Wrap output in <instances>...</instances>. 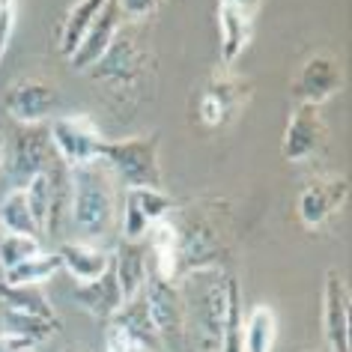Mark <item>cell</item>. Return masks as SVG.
<instances>
[{
	"label": "cell",
	"mask_w": 352,
	"mask_h": 352,
	"mask_svg": "<svg viewBox=\"0 0 352 352\" xmlns=\"http://www.w3.org/2000/svg\"><path fill=\"white\" fill-rule=\"evenodd\" d=\"M104 3H108V0H78L72 10L66 12L63 28H60V36H57V51L66 60L78 51V45H81V39H84V33L90 30V24L96 21V15L104 10Z\"/></svg>",
	"instance_id": "cell-22"
},
{
	"label": "cell",
	"mask_w": 352,
	"mask_h": 352,
	"mask_svg": "<svg viewBox=\"0 0 352 352\" xmlns=\"http://www.w3.org/2000/svg\"><path fill=\"white\" fill-rule=\"evenodd\" d=\"M138 352H149V349H138Z\"/></svg>",
	"instance_id": "cell-37"
},
{
	"label": "cell",
	"mask_w": 352,
	"mask_h": 352,
	"mask_svg": "<svg viewBox=\"0 0 352 352\" xmlns=\"http://www.w3.org/2000/svg\"><path fill=\"white\" fill-rule=\"evenodd\" d=\"M60 329V320H45V316H33V314H19V311H3V331L15 334V338H28L30 343L48 340L51 334Z\"/></svg>",
	"instance_id": "cell-29"
},
{
	"label": "cell",
	"mask_w": 352,
	"mask_h": 352,
	"mask_svg": "<svg viewBox=\"0 0 352 352\" xmlns=\"http://www.w3.org/2000/svg\"><path fill=\"white\" fill-rule=\"evenodd\" d=\"M349 197V179L343 173L316 176L298 195V221L307 230H320L334 212H340Z\"/></svg>",
	"instance_id": "cell-10"
},
{
	"label": "cell",
	"mask_w": 352,
	"mask_h": 352,
	"mask_svg": "<svg viewBox=\"0 0 352 352\" xmlns=\"http://www.w3.org/2000/svg\"><path fill=\"white\" fill-rule=\"evenodd\" d=\"M224 302H227V278L224 280H212V284L204 289V296H200L195 340L200 343V349L204 352H218V346H221Z\"/></svg>",
	"instance_id": "cell-18"
},
{
	"label": "cell",
	"mask_w": 352,
	"mask_h": 352,
	"mask_svg": "<svg viewBox=\"0 0 352 352\" xmlns=\"http://www.w3.org/2000/svg\"><path fill=\"white\" fill-rule=\"evenodd\" d=\"M24 352H36V349H24Z\"/></svg>",
	"instance_id": "cell-36"
},
{
	"label": "cell",
	"mask_w": 352,
	"mask_h": 352,
	"mask_svg": "<svg viewBox=\"0 0 352 352\" xmlns=\"http://www.w3.org/2000/svg\"><path fill=\"white\" fill-rule=\"evenodd\" d=\"M39 239L36 236H19V233H3L0 236V269H12L24 263L33 254H39Z\"/></svg>",
	"instance_id": "cell-30"
},
{
	"label": "cell",
	"mask_w": 352,
	"mask_h": 352,
	"mask_svg": "<svg viewBox=\"0 0 352 352\" xmlns=\"http://www.w3.org/2000/svg\"><path fill=\"white\" fill-rule=\"evenodd\" d=\"M278 338V314L269 305H254L242 325V349L245 352H272Z\"/></svg>",
	"instance_id": "cell-23"
},
{
	"label": "cell",
	"mask_w": 352,
	"mask_h": 352,
	"mask_svg": "<svg viewBox=\"0 0 352 352\" xmlns=\"http://www.w3.org/2000/svg\"><path fill=\"white\" fill-rule=\"evenodd\" d=\"M24 349H36V343H30L28 338H15V334H0V352H24Z\"/></svg>",
	"instance_id": "cell-33"
},
{
	"label": "cell",
	"mask_w": 352,
	"mask_h": 352,
	"mask_svg": "<svg viewBox=\"0 0 352 352\" xmlns=\"http://www.w3.org/2000/svg\"><path fill=\"white\" fill-rule=\"evenodd\" d=\"M63 162H57L48 173L36 176L24 186V197H28V206H30V215L36 221V230L39 233H48V218H51V206H54V173Z\"/></svg>",
	"instance_id": "cell-27"
},
{
	"label": "cell",
	"mask_w": 352,
	"mask_h": 352,
	"mask_svg": "<svg viewBox=\"0 0 352 352\" xmlns=\"http://www.w3.org/2000/svg\"><path fill=\"white\" fill-rule=\"evenodd\" d=\"M158 135H135L122 140H104L102 162L113 179L126 188H164V173L158 162Z\"/></svg>",
	"instance_id": "cell-3"
},
{
	"label": "cell",
	"mask_w": 352,
	"mask_h": 352,
	"mask_svg": "<svg viewBox=\"0 0 352 352\" xmlns=\"http://www.w3.org/2000/svg\"><path fill=\"white\" fill-rule=\"evenodd\" d=\"M3 138H0V179H3Z\"/></svg>",
	"instance_id": "cell-35"
},
{
	"label": "cell",
	"mask_w": 352,
	"mask_h": 352,
	"mask_svg": "<svg viewBox=\"0 0 352 352\" xmlns=\"http://www.w3.org/2000/svg\"><path fill=\"white\" fill-rule=\"evenodd\" d=\"M104 325L117 329L135 349L158 352V346H162V338L155 334L153 322H149L146 307H144V296H140V293H138L135 298H129V302H122V307H120V311L113 314Z\"/></svg>",
	"instance_id": "cell-19"
},
{
	"label": "cell",
	"mask_w": 352,
	"mask_h": 352,
	"mask_svg": "<svg viewBox=\"0 0 352 352\" xmlns=\"http://www.w3.org/2000/svg\"><path fill=\"white\" fill-rule=\"evenodd\" d=\"M0 230L3 233H19V236H39L36 221L30 215L24 188H10L0 197Z\"/></svg>",
	"instance_id": "cell-25"
},
{
	"label": "cell",
	"mask_w": 352,
	"mask_h": 352,
	"mask_svg": "<svg viewBox=\"0 0 352 352\" xmlns=\"http://www.w3.org/2000/svg\"><path fill=\"white\" fill-rule=\"evenodd\" d=\"M242 293H239V280L227 278V302H224V322H221V346L218 352H245L242 349Z\"/></svg>",
	"instance_id": "cell-26"
},
{
	"label": "cell",
	"mask_w": 352,
	"mask_h": 352,
	"mask_svg": "<svg viewBox=\"0 0 352 352\" xmlns=\"http://www.w3.org/2000/svg\"><path fill=\"white\" fill-rule=\"evenodd\" d=\"M120 30H122L120 6H117V0H108V3H104V10L96 15V21L90 24V30L84 33L78 51L69 57V66H72L75 72H90V69L99 63V57L111 48V42L117 39Z\"/></svg>",
	"instance_id": "cell-15"
},
{
	"label": "cell",
	"mask_w": 352,
	"mask_h": 352,
	"mask_svg": "<svg viewBox=\"0 0 352 352\" xmlns=\"http://www.w3.org/2000/svg\"><path fill=\"white\" fill-rule=\"evenodd\" d=\"M111 269L117 275V284L122 289V298H135L144 289L149 272V248L146 239H122L117 248L111 251Z\"/></svg>",
	"instance_id": "cell-16"
},
{
	"label": "cell",
	"mask_w": 352,
	"mask_h": 352,
	"mask_svg": "<svg viewBox=\"0 0 352 352\" xmlns=\"http://www.w3.org/2000/svg\"><path fill=\"white\" fill-rule=\"evenodd\" d=\"M12 28H15V0H0V60L10 48Z\"/></svg>",
	"instance_id": "cell-32"
},
{
	"label": "cell",
	"mask_w": 352,
	"mask_h": 352,
	"mask_svg": "<svg viewBox=\"0 0 352 352\" xmlns=\"http://www.w3.org/2000/svg\"><path fill=\"white\" fill-rule=\"evenodd\" d=\"M60 162L51 144L48 126H19L10 138V146H3V179L10 188H24L30 179L48 173Z\"/></svg>",
	"instance_id": "cell-4"
},
{
	"label": "cell",
	"mask_w": 352,
	"mask_h": 352,
	"mask_svg": "<svg viewBox=\"0 0 352 352\" xmlns=\"http://www.w3.org/2000/svg\"><path fill=\"white\" fill-rule=\"evenodd\" d=\"M343 90V63L340 57H334L331 51H316L314 57H307L298 75L289 84L296 104H316L334 99Z\"/></svg>",
	"instance_id": "cell-8"
},
{
	"label": "cell",
	"mask_w": 352,
	"mask_h": 352,
	"mask_svg": "<svg viewBox=\"0 0 352 352\" xmlns=\"http://www.w3.org/2000/svg\"><path fill=\"white\" fill-rule=\"evenodd\" d=\"M144 307H146V316L153 322L155 334L162 340H173V338H182L186 331V322H188V305H186V296L182 289L176 287V280H167V278H158L149 272L144 289Z\"/></svg>",
	"instance_id": "cell-7"
},
{
	"label": "cell",
	"mask_w": 352,
	"mask_h": 352,
	"mask_svg": "<svg viewBox=\"0 0 352 352\" xmlns=\"http://www.w3.org/2000/svg\"><path fill=\"white\" fill-rule=\"evenodd\" d=\"M251 99V81L233 75L230 69L209 75V81L200 87L197 96V122L206 129H221L236 120V113Z\"/></svg>",
	"instance_id": "cell-6"
},
{
	"label": "cell",
	"mask_w": 352,
	"mask_h": 352,
	"mask_svg": "<svg viewBox=\"0 0 352 352\" xmlns=\"http://www.w3.org/2000/svg\"><path fill=\"white\" fill-rule=\"evenodd\" d=\"M322 338L329 352H352L349 343V287L338 269L325 272L322 284Z\"/></svg>",
	"instance_id": "cell-12"
},
{
	"label": "cell",
	"mask_w": 352,
	"mask_h": 352,
	"mask_svg": "<svg viewBox=\"0 0 352 352\" xmlns=\"http://www.w3.org/2000/svg\"><path fill=\"white\" fill-rule=\"evenodd\" d=\"M218 33H221V63L230 69L245 54V48L251 45L254 15L218 0Z\"/></svg>",
	"instance_id": "cell-21"
},
{
	"label": "cell",
	"mask_w": 352,
	"mask_h": 352,
	"mask_svg": "<svg viewBox=\"0 0 352 352\" xmlns=\"http://www.w3.org/2000/svg\"><path fill=\"white\" fill-rule=\"evenodd\" d=\"M221 3H230V6H236V10H242L248 15H257L260 6H263V0H221Z\"/></svg>",
	"instance_id": "cell-34"
},
{
	"label": "cell",
	"mask_w": 352,
	"mask_h": 352,
	"mask_svg": "<svg viewBox=\"0 0 352 352\" xmlns=\"http://www.w3.org/2000/svg\"><path fill=\"white\" fill-rule=\"evenodd\" d=\"M146 69V54L138 48V42L117 33V39L111 42V48L99 57V63L90 69L96 81H113V84H135Z\"/></svg>",
	"instance_id": "cell-14"
},
{
	"label": "cell",
	"mask_w": 352,
	"mask_h": 352,
	"mask_svg": "<svg viewBox=\"0 0 352 352\" xmlns=\"http://www.w3.org/2000/svg\"><path fill=\"white\" fill-rule=\"evenodd\" d=\"M0 302L6 305V311L45 316V320H60L48 302V296L42 293V287H36V284H6V280L0 278Z\"/></svg>",
	"instance_id": "cell-24"
},
{
	"label": "cell",
	"mask_w": 352,
	"mask_h": 352,
	"mask_svg": "<svg viewBox=\"0 0 352 352\" xmlns=\"http://www.w3.org/2000/svg\"><path fill=\"white\" fill-rule=\"evenodd\" d=\"M57 102H60L57 84H51L48 78H21L6 93V111L19 126H42V122H48Z\"/></svg>",
	"instance_id": "cell-11"
},
{
	"label": "cell",
	"mask_w": 352,
	"mask_h": 352,
	"mask_svg": "<svg viewBox=\"0 0 352 352\" xmlns=\"http://www.w3.org/2000/svg\"><path fill=\"white\" fill-rule=\"evenodd\" d=\"M69 221L81 242L104 239L117 221V179L102 158L69 170Z\"/></svg>",
	"instance_id": "cell-1"
},
{
	"label": "cell",
	"mask_w": 352,
	"mask_h": 352,
	"mask_svg": "<svg viewBox=\"0 0 352 352\" xmlns=\"http://www.w3.org/2000/svg\"><path fill=\"white\" fill-rule=\"evenodd\" d=\"M57 257H60V269H66L78 284L96 280L111 269V251H104L93 242H63L57 248Z\"/></svg>",
	"instance_id": "cell-20"
},
{
	"label": "cell",
	"mask_w": 352,
	"mask_h": 352,
	"mask_svg": "<svg viewBox=\"0 0 352 352\" xmlns=\"http://www.w3.org/2000/svg\"><path fill=\"white\" fill-rule=\"evenodd\" d=\"M57 272H60V257L57 254L39 251V254H33V257H28L24 263H19V266L6 269L3 280L6 284H36V287H42L48 278H54Z\"/></svg>",
	"instance_id": "cell-28"
},
{
	"label": "cell",
	"mask_w": 352,
	"mask_h": 352,
	"mask_svg": "<svg viewBox=\"0 0 352 352\" xmlns=\"http://www.w3.org/2000/svg\"><path fill=\"white\" fill-rule=\"evenodd\" d=\"M72 298H75V305L81 307V311H87L93 320H99V322H108L111 316L122 307V302H126V298H122V289L117 284V275H113V269H108L96 280L78 284Z\"/></svg>",
	"instance_id": "cell-17"
},
{
	"label": "cell",
	"mask_w": 352,
	"mask_h": 352,
	"mask_svg": "<svg viewBox=\"0 0 352 352\" xmlns=\"http://www.w3.org/2000/svg\"><path fill=\"white\" fill-rule=\"evenodd\" d=\"M164 0H117L122 21H144L162 10Z\"/></svg>",
	"instance_id": "cell-31"
},
{
	"label": "cell",
	"mask_w": 352,
	"mask_h": 352,
	"mask_svg": "<svg viewBox=\"0 0 352 352\" xmlns=\"http://www.w3.org/2000/svg\"><path fill=\"white\" fill-rule=\"evenodd\" d=\"M325 140H329V129H325L320 108L316 104H296L287 120L284 140H280V155L289 164L311 162L325 149Z\"/></svg>",
	"instance_id": "cell-9"
},
{
	"label": "cell",
	"mask_w": 352,
	"mask_h": 352,
	"mask_svg": "<svg viewBox=\"0 0 352 352\" xmlns=\"http://www.w3.org/2000/svg\"><path fill=\"white\" fill-rule=\"evenodd\" d=\"M176 227V248H179V278L221 272L227 254V227H221L218 209L191 206L179 218L170 212Z\"/></svg>",
	"instance_id": "cell-2"
},
{
	"label": "cell",
	"mask_w": 352,
	"mask_h": 352,
	"mask_svg": "<svg viewBox=\"0 0 352 352\" xmlns=\"http://www.w3.org/2000/svg\"><path fill=\"white\" fill-rule=\"evenodd\" d=\"M173 197L164 188H126L122 197V239H146L149 227L173 212Z\"/></svg>",
	"instance_id": "cell-13"
},
{
	"label": "cell",
	"mask_w": 352,
	"mask_h": 352,
	"mask_svg": "<svg viewBox=\"0 0 352 352\" xmlns=\"http://www.w3.org/2000/svg\"><path fill=\"white\" fill-rule=\"evenodd\" d=\"M48 135H51V144H54L57 158L69 170L72 167H84L90 162H99L104 153V140H108L90 113H63V117H54L48 122Z\"/></svg>",
	"instance_id": "cell-5"
}]
</instances>
